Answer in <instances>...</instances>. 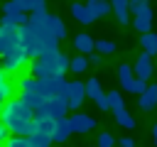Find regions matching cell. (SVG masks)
Returning <instances> with one entry per match:
<instances>
[{"label":"cell","instance_id":"cb8c5ba5","mask_svg":"<svg viewBox=\"0 0 157 147\" xmlns=\"http://www.w3.org/2000/svg\"><path fill=\"white\" fill-rule=\"evenodd\" d=\"M108 93V103H110V110H118V108H125V100H123V93L118 88L113 91H105Z\"/></svg>","mask_w":157,"mask_h":147},{"label":"cell","instance_id":"4fadbf2b","mask_svg":"<svg viewBox=\"0 0 157 147\" xmlns=\"http://www.w3.org/2000/svg\"><path fill=\"white\" fill-rule=\"evenodd\" d=\"M137 105H140L142 113H150V110L157 108V83H147L145 93L137 96Z\"/></svg>","mask_w":157,"mask_h":147},{"label":"cell","instance_id":"30bf717a","mask_svg":"<svg viewBox=\"0 0 157 147\" xmlns=\"http://www.w3.org/2000/svg\"><path fill=\"white\" fill-rule=\"evenodd\" d=\"M69 103H66V98H54V100H49L47 103V110H44V115L47 118H52L54 123H59V120H64V118H69ZM42 115V113H39Z\"/></svg>","mask_w":157,"mask_h":147},{"label":"cell","instance_id":"7c38bea8","mask_svg":"<svg viewBox=\"0 0 157 147\" xmlns=\"http://www.w3.org/2000/svg\"><path fill=\"white\" fill-rule=\"evenodd\" d=\"M74 49L81 54V56H91L96 51V39L88 34V32H78L74 37Z\"/></svg>","mask_w":157,"mask_h":147},{"label":"cell","instance_id":"6da1fadb","mask_svg":"<svg viewBox=\"0 0 157 147\" xmlns=\"http://www.w3.org/2000/svg\"><path fill=\"white\" fill-rule=\"evenodd\" d=\"M0 123L7 127L10 135H22V137H32L34 130H37V123H34V110L20 98H10L5 105H2V113H0Z\"/></svg>","mask_w":157,"mask_h":147},{"label":"cell","instance_id":"7a4b0ae2","mask_svg":"<svg viewBox=\"0 0 157 147\" xmlns=\"http://www.w3.org/2000/svg\"><path fill=\"white\" fill-rule=\"evenodd\" d=\"M69 69H71V59L64 51H52V54H44L29 61V76H34L37 81L64 78Z\"/></svg>","mask_w":157,"mask_h":147},{"label":"cell","instance_id":"44dd1931","mask_svg":"<svg viewBox=\"0 0 157 147\" xmlns=\"http://www.w3.org/2000/svg\"><path fill=\"white\" fill-rule=\"evenodd\" d=\"M113 118H115V123H118L120 127H125V130H135V127H137V125H135V118L128 113V108L113 110Z\"/></svg>","mask_w":157,"mask_h":147},{"label":"cell","instance_id":"83f0119b","mask_svg":"<svg viewBox=\"0 0 157 147\" xmlns=\"http://www.w3.org/2000/svg\"><path fill=\"white\" fill-rule=\"evenodd\" d=\"M5 147H32L29 137H22V135H10V140L5 142Z\"/></svg>","mask_w":157,"mask_h":147},{"label":"cell","instance_id":"7402d4cb","mask_svg":"<svg viewBox=\"0 0 157 147\" xmlns=\"http://www.w3.org/2000/svg\"><path fill=\"white\" fill-rule=\"evenodd\" d=\"M140 47H142V51H147L150 56H155L157 54V32L140 34Z\"/></svg>","mask_w":157,"mask_h":147},{"label":"cell","instance_id":"8d00e7d4","mask_svg":"<svg viewBox=\"0 0 157 147\" xmlns=\"http://www.w3.org/2000/svg\"><path fill=\"white\" fill-rule=\"evenodd\" d=\"M93 147H98V145H93Z\"/></svg>","mask_w":157,"mask_h":147},{"label":"cell","instance_id":"836d02e7","mask_svg":"<svg viewBox=\"0 0 157 147\" xmlns=\"http://www.w3.org/2000/svg\"><path fill=\"white\" fill-rule=\"evenodd\" d=\"M110 5H130V0H108Z\"/></svg>","mask_w":157,"mask_h":147},{"label":"cell","instance_id":"3957f363","mask_svg":"<svg viewBox=\"0 0 157 147\" xmlns=\"http://www.w3.org/2000/svg\"><path fill=\"white\" fill-rule=\"evenodd\" d=\"M0 61H2V69H5V74L7 76H17L25 66L29 69V54H27V49H25V44H17L15 49H10L5 56H0Z\"/></svg>","mask_w":157,"mask_h":147},{"label":"cell","instance_id":"5b68a950","mask_svg":"<svg viewBox=\"0 0 157 147\" xmlns=\"http://www.w3.org/2000/svg\"><path fill=\"white\" fill-rule=\"evenodd\" d=\"M83 100H86V83L78 81V78L69 81V86H66V103H69V110H71V113H78V108L83 105Z\"/></svg>","mask_w":157,"mask_h":147},{"label":"cell","instance_id":"d6a6232c","mask_svg":"<svg viewBox=\"0 0 157 147\" xmlns=\"http://www.w3.org/2000/svg\"><path fill=\"white\" fill-rule=\"evenodd\" d=\"M98 61H101V54H98V51H93V54L88 56V64H98Z\"/></svg>","mask_w":157,"mask_h":147},{"label":"cell","instance_id":"52a82bcc","mask_svg":"<svg viewBox=\"0 0 157 147\" xmlns=\"http://www.w3.org/2000/svg\"><path fill=\"white\" fill-rule=\"evenodd\" d=\"M22 44V27H2L0 24V56Z\"/></svg>","mask_w":157,"mask_h":147},{"label":"cell","instance_id":"d6986e66","mask_svg":"<svg viewBox=\"0 0 157 147\" xmlns=\"http://www.w3.org/2000/svg\"><path fill=\"white\" fill-rule=\"evenodd\" d=\"M2 27H27L29 24V15L27 12H15V15H2L0 20Z\"/></svg>","mask_w":157,"mask_h":147},{"label":"cell","instance_id":"2e32d148","mask_svg":"<svg viewBox=\"0 0 157 147\" xmlns=\"http://www.w3.org/2000/svg\"><path fill=\"white\" fill-rule=\"evenodd\" d=\"M71 15H74V20L76 22H81V24H91V22H96V17H93V12L88 10V5L86 2H71Z\"/></svg>","mask_w":157,"mask_h":147},{"label":"cell","instance_id":"1f68e13d","mask_svg":"<svg viewBox=\"0 0 157 147\" xmlns=\"http://www.w3.org/2000/svg\"><path fill=\"white\" fill-rule=\"evenodd\" d=\"M118 145H120V147H135V140H132V137H120Z\"/></svg>","mask_w":157,"mask_h":147},{"label":"cell","instance_id":"8fae6325","mask_svg":"<svg viewBox=\"0 0 157 147\" xmlns=\"http://www.w3.org/2000/svg\"><path fill=\"white\" fill-rule=\"evenodd\" d=\"M132 71H135L137 78L147 81V78L152 76V71H155V66H152V56H150L147 51H140L137 59H135V64H132Z\"/></svg>","mask_w":157,"mask_h":147},{"label":"cell","instance_id":"277c9868","mask_svg":"<svg viewBox=\"0 0 157 147\" xmlns=\"http://www.w3.org/2000/svg\"><path fill=\"white\" fill-rule=\"evenodd\" d=\"M0 10H2V15H15V12L34 15V12H44L47 10V0H7Z\"/></svg>","mask_w":157,"mask_h":147},{"label":"cell","instance_id":"f1b7e54d","mask_svg":"<svg viewBox=\"0 0 157 147\" xmlns=\"http://www.w3.org/2000/svg\"><path fill=\"white\" fill-rule=\"evenodd\" d=\"M145 10H150V0H130V15L132 17L145 12Z\"/></svg>","mask_w":157,"mask_h":147},{"label":"cell","instance_id":"e575fe53","mask_svg":"<svg viewBox=\"0 0 157 147\" xmlns=\"http://www.w3.org/2000/svg\"><path fill=\"white\" fill-rule=\"evenodd\" d=\"M152 140H155V145H157V123L152 125Z\"/></svg>","mask_w":157,"mask_h":147},{"label":"cell","instance_id":"5bb4252c","mask_svg":"<svg viewBox=\"0 0 157 147\" xmlns=\"http://www.w3.org/2000/svg\"><path fill=\"white\" fill-rule=\"evenodd\" d=\"M118 81H120V88H123L125 93H132L137 76H135V71H132L130 64H120V66H118Z\"/></svg>","mask_w":157,"mask_h":147},{"label":"cell","instance_id":"8992f818","mask_svg":"<svg viewBox=\"0 0 157 147\" xmlns=\"http://www.w3.org/2000/svg\"><path fill=\"white\" fill-rule=\"evenodd\" d=\"M86 98H91V100L98 105V110H110V103H108V93L103 91V86H101V81H98L96 76L86 81Z\"/></svg>","mask_w":157,"mask_h":147},{"label":"cell","instance_id":"ac0fdd59","mask_svg":"<svg viewBox=\"0 0 157 147\" xmlns=\"http://www.w3.org/2000/svg\"><path fill=\"white\" fill-rule=\"evenodd\" d=\"M86 5H88V10L93 12L96 20H101V17H105V15L113 12V5L108 0H86Z\"/></svg>","mask_w":157,"mask_h":147},{"label":"cell","instance_id":"4dcf8cb0","mask_svg":"<svg viewBox=\"0 0 157 147\" xmlns=\"http://www.w3.org/2000/svg\"><path fill=\"white\" fill-rule=\"evenodd\" d=\"M10 140V132H7V127L0 123V147H5V142Z\"/></svg>","mask_w":157,"mask_h":147},{"label":"cell","instance_id":"9a60e30c","mask_svg":"<svg viewBox=\"0 0 157 147\" xmlns=\"http://www.w3.org/2000/svg\"><path fill=\"white\" fill-rule=\"evenodd\" d=\"M71 135H74L71 123H69V118H64V120L54 123V130H52V145H61V142H66Z\"/></svg>","mask_w":157,"mask_h":147},{"label":"cell","instance_id":"d4e9b609","mask_svg":"<svg viewBox=\"0 0 157 147\" xmlns=\"http://www.w3.org/2000/svg\"><path fill=\"white\" fill-rule=\"evenodd\" d=\"M96 51L101 56H108V54L115 51V42H110V39H96Z\"/></svg>","mask_w":157,"mask_h":147},{"label":"cell","instance_id":"ffe728a7","mask_svg":"<svg viewBox=\"0 0 157 147\" xmlns=\"http://www.w3.org/2000/svg\"><path fill=\"white\" fill-rule=\"evenodd\" d=\"M49 32L61 42V39H66V34H69V29H66V24H64V20L59 17V15H52L49 12Z\"/></svg>","mask_w":157,"mask_h":147},{"label":"cell","instance_id":"e0dca14e","mask_svg":"<svg viewBox=\"0 0 157 147\" xmlns=\"http://www.w3.org/2000/svg\"><path fill=\"white\" fill-rule=\"evenodd\" d=\"M152 7L150 10H145V12H140V15H135L132 17V27L140 32V34H147V32H152Z\"/></svg>","mask_w":157,"mask_h":147},{"label":"cell","instance_id":"ba28073f","mask_svg":"<svg viewBox=\"0 0 157 147\" xmlns=\"http://www.w3.org/2000/svg\"><path fill=\"white\" fill-rule=\"evenodd\" d=\"M66 86L69 81L66 78H49V81H39V91L47 100H54V98H66Z\"/></svg>","mask_w":157,"mask_h":147},{"label":"cell","instance_id":"9c48e42d","mask_svg":"<svg viewBox=\"0 0 157 147\" xmlns=\"http://www.w3.org/2000/svg\"><path fill=\"white\" fill-rule=\"evenodd\" d=\"M69 123H71V130L74 132H78V135H86V132H91L98 123L93 120V115H88V113H71L69 115Z\"/></svg>","mask_w":157,"mask_h":147},{"label":"cell","instance_id":"d590c367","mask_svg":"<svg viewBox=\"0 0 157 147\" xmlns=\"http://www.w3.org/2000/svg\"><path fill=\"white\" fill-rule=\"evenodd\" d=\"M5 103H7V100H5L2 96H0V113H2V105H5Z\"/></svg>","mask_w":157,"mask_h":147},{"label":"cell","instance_id":"f546056e","mask_svg":"<svg viewBox=\"0 0 157 147\" xmlns=\"http://www.w3.org/2000/svg\"><path fill=\"white\" fill-rule=\"evenodd\" d=\"M98 147H115L118 142H115V137L110 135V132H101L98 135V142H96Z\"/></svg>","mask_w":157,"mask_h":147},{"label":"cell","instance_id":"484cf974","mask_svg":"<svg viewBox=\"0 0 157 147\" xmlns=\"http://www.w3.org/2000/svg\"><path fill=\"white\" fill-rule=\"evenodd\" d=\"M113 12H115V17H118L120 24L130 22V5H113Z\"/></svg>","mask_w":157,"mask_h":147},{"label":"cell","instance_id":"4316f807","mask_svg":"<svg viewBox=\"0 0 157 147\" xmlns=\"http://www.w3.org/2000/svg\"><path fill=\"white\" fill-rule=\"evenodd\" d=\"M29 142H32V147H52V137L44 132H34L29 137Z\"/></svg>","mask_w":157,"mask_h":147},{"label":"cell","instance_id":"603a6c76","mask_svg":"<svg viewBox=\"0 0 157 147\" xmlns=\"http://www.w3.org/2000/svg\"><path fill=\"white\" fill-rule=\"evenodd\" d=\"M91 69V64H88V56H81V54H76L74 59H71V74H76V76H81V74H86Z\"/></svg>","mask_w":157,"mask_h":147}]
</instances>
